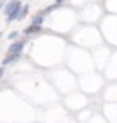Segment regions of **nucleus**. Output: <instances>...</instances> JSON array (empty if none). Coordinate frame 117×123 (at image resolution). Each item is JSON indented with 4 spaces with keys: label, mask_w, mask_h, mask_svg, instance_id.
<instances>
[{
    "label": "nucleus",
    "mask_w": 117,
    "mask_h": 123,
    "mask_svg": "<svg viewBox=\"0 0 117 123\" xmlns=\"http://www.w3.org/2000/svg\"><path fill=\"white\" fill-rule=\"evenodd\" d=\"M24 46V42H16V43H11L8 48V53H19Z\"/></svg>",
    "instance_id": "nucleus-1"
},
{
    "label": "nucleus",
    "mask_w": 117,
    "mask_h": 123,
    "mask_svg": "<svg viewBox=\"0 0 117 123\" xmlns=\"http://www.w3.org/2000/svg\"><path fill=\"white\" fill-rule=\"evenodd\" d=\"M19 5H21V2H19V0H11V2H10V3L7 5V6H5L3 11H5L7 14H10L14 8H16V6H19Z\"/></svg>",
    "instance_id": "nucleus-2"
},
{
    "label": "nucleus",
    "mask_w": 117,
    "mask_h": 123,
    "mask_svg": "<svg viewBox=\"0 0 117 123\" xmlns=\"http://www.w3.org/2000/svg\"><path fill=\"white\" fill-rule=\"evenodd\" d=\"M42 31V26H27L26 29H24V32H26V35H29V34H37V32Z\"/></svg>",
    "instance_id": "nucleus-3"
},
{
    "label": "nucleus",
    "mask_w": 117,
    "mask_h": 123,
    "mask_svg": "<svg viewBox=\"0 0 117 123\" xmlns=\"http://www.w3.org/2000/svg\"><path fill=\"white\" fill-rule=\"evenodd\" d=\"M19 11H21V5H19V6H16V8H14L13 11L8 14V23H10V21H14V19H18Z\"/></svg>",
    "instance_id": "nucleus-4"
},
{
    "label": "nucleus",
    "mask_w": 117,
    "mask_h": 123,
    "mask_svg": "<svg viewBox=\"0 0 117 123\" xmlns=\"http://www.w3.org/2000/svg\"><path fill=\"white\" fill-rule=\"evenodd\" d=\"M19 58V53H10L7 58L3 59V64H10V62H13L14 59H18Z\"/></svg>",
    "instance_id": "nucleus-5"
},
{
    "label": "nucleus",
    "mask_w": 117,
    "mask_h": 123,
    "mask_svg": "<svg viewBox=\"0 0 117 123\" xmlns=\"http://www.w3.org/2000/svg\"><path fill=\"white\" fill-rule=\"evenodd\" d=\"M43 19H45L43 16H40V14H37L35 18H34V21H32V24H34V26H40V24L43 23Z\"/></svg>",
    "instance_id": "nucleus-6"
},
{
    "label": "nucleus",
    "mask_w": 117,
    "mask_h": 123,
    "mask_svg": "<svg viewBox=\"0 0 117 123\" xmlns=\"http://www.w3.org/2000/svg\"><path fill=\"white\" fill-rule=\"evenodd\" d=\"M27 10H29V8H27V6H24V8L21 10V11H19V16H18V19H23L24 16H26V14H27Z\"/></svg>",
    "instance_id": "nucleus-7"
},
{
    "label": "nucleus",
    "mask_w": 117,
    "mask_h": 123,
    "mask_svg": "<svg viewBox=\"0 0 117 123\" xmlns=\"http://www.w3.org/2000/svg\"><path fill=\"white\" fill-rule=\"evenodd\" d=\"M16 35H18V32H11V34H10V38H14V37H16Z\"/></svg>",
    "instance_id": "nucleus-8"
},
{
    "label": "nucleus",
    "mask_w": 117,
    "mask_h": 123,
    "mask_svg": "<svg viewBox=\"0 0 117 123\" xmlns=\"http://www.w3.org/2000/svg\"><path fill=\"white\" fill-rule=\"evenodd\" d=\"M2 75H3V67H0V78H2Z\"/></svg>",
    "instance_id": "nucleus-9"
},
{
    "label": "nucleus",
    "mask_w": 117,
    "mask_h": 123,
    "mask_svg": "<svg viewBox=\"0 0 117 123\" xmlns=\"http://www.w3.org/2000/svg\"><path fill=\"white\" fill-rule=\"evenodd\" d=\"M3 3H5V0H0V8L3 6Z\"/></svg>",
    "instance_id": "nucleus-10"
},
{
    "label": "nucleus",
    "mask_w": 117,
    "mask_h": 123,
    "mask_svg": "<svg viewBox=\"0 0 117 123\" xmlns=\"http://www.w3.org/2000/svg\"><path fill=\"white\" fill-rule=\"evenodd\" d=\"M0 37H2V34H0Z\"/></svg>",
    "instance_id": "nucleus-11"
}]
</instances>
